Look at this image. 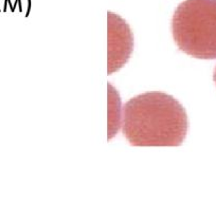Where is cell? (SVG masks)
I'll use <instances>...</instances> for the list:
<instances>
[{"label":"cell","mask_w":216,"mask_h":203,"mask_svg":"<svg viewBox=\"0 0 216 203\" xmlns=\"http://www.w3.org/2000/svg\"><path fill=\"white\" fill-rule=\"evenodd\" d=\"M213 78H214V82H215V84H216V68H215V71H214V76H213Z\"/></svg>","instance_id":"3957f363"},{"label":"cell","mask_w":216,"mask_h":203,"mask_svg":"<svg viewBox=\"0 0 216 203\" xmlns=\"http://www.w3.org/2000/svg\"><path fill=\"white\" fill-rule=\"evenodd\" d=\"M187 127L182 105L163 92L140 94L123 107L122 131L132 146H179Z\"/></svg>","instance_id":"6da1fadb"},{"label":"cell","mask_w":216,"mask_h":203,"mask_svg":"<svg viewBox=\"0 0 216 203\" xmlns=\"http://www.w3.org/2000/svg\"><path fill=\"white\" fill-rule=\"evenodd\" d=\"M172 32L182 52L195 58H216V0H185L177 7Z\"/></svg>","instance_id":"7a4b0ae2"}]
</instances>
